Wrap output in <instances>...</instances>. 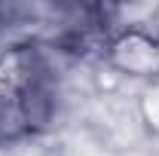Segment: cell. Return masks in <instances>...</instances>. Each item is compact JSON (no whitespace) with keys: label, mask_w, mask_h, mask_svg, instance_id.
<instances>
[{"label":"cell","mask_w":159,"mask_h":156,"mask_svg":"<svg viewBox=\"0 0 159 156\" xmlns=\"http://www.w3.org/2000/svg\"><path fill=\"white\" fill-rule=\"evenodd\" d=\"M107 67L116 77L159 80V31L150 28H122L110 37L104 52Z\"/></svg>","instance_id":"1"},{"label":"cell","mask_w":159,"mask_h":156,"mask_svg":"<svg viewBox=\"0 0 159 156\" xmlns=\"http://www.w3.org/2000/svg\"><path fill=\"white\" fill-rule=\"evenodd\" d=\"M141 117H144V122L153 132H159V83L144 89V95H141Z\"/></svg>","instance_id":"2"}]
</instances>
